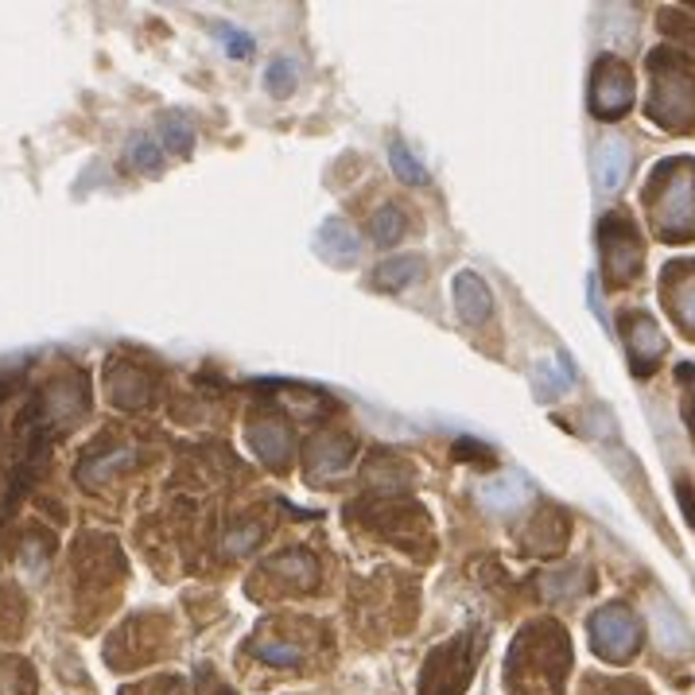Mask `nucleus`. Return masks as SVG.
<instances>
[{"instance_id":"nucleus-1","label":"nucleus","mask_w":695,"mask_h":695,"mask_svg":"<svg viewBox=\"0 0 695 695\" xmlns=\"http://www.w3.org/2000/svg\"><path fill=\"white\" fill-rule=\"evenodd\" d=\"M470 676V646L467 637L439 646L436 653L427 657L424 676H419V695H459L467 687Z\"/></svg>"},{"instance_id":"nucleus-2","label":"nucleus","mask_w":695,"mask_h":695,"mask_svg":"<svg viewBox=\"0 0 695 695\" xmlns=\"http://www.w3.org/2000/svg\"><path fill=\"white\" fill-rule=\"evenodd\" d=\"M591 641H595V653L606 661H626L637 649V621L626 606H606L591 618Z\"/></svg>"},{"instance_id":"nucleus-3","label":"nucleus","mask_w":695,"mask_h":695,"mask_svg":"<svg viewBox=\"0 0 695 695\" xmlns=\"http://www.w3.org/2000/svg\"><path fill=\"white\" fill-rule=\"evenodd\" d=\"M657 222H661V229H669V234H687V229H695V176L692 171H684V176L664 183Z\"/></svg>"},{"instance_id":"nucleus-4","label":"nucleus","mask_w":695,"mask_h":695,"mask_svg":"<svg viewBox=\"0 0 695 695\" xmlns=\"http://www.w3.org/2000/svg\"><path fill=\"white\" fill-rule=\"evenodd\" d=\"M591 105L603 117H618L634 105V78L621 63H603L595 70V90H591Z\"/></svg>"},{"instance_id":"nucleus-5","label":"nucleus","mask_w":695,"mask_h":695,"mask_svg":"<svg viewBox=\"0 0 695 695\" xmlns=\"http://www.w3.org/2000/svg\"><path fill=\"white\" fill-rule=\"evenodd\" d=\"M354 459V444L346 436H318L315 444L307 447V470L311 478H335L350 467Z\"/></svg>"},{"instance_id":"nucleus-6","label":"nucleus","mask_w":695,"mask_h":695,"mask_svg":"<svg viewBox=\"0 0 695 695\" xmlns=\"http://www.w3.org/2000/svg\"><path fill=\"white\" fill-rule=\"evenodd\" d=\"M626 343H629V358L637 361V369H653V361L664 354V335L657 330V323L649 315L626 318Z\"/></svg>"},{"instance_id":"nucleus-7","label":"nucleus","mask_w":695,"mask_h":695,"mask_svg":"<svg viewBox=\"0 0 695 695\" xmlns=\"http://www.w3.org/2000/svg\"><path fill=\"white\" fill-rule=\"evenodd\" d=\"M478 502L490 513H517L528 502V482L520 474H497L478 486Z\"/></svg>"},{"instance_id":"nucleus-8","label":"nucleus","mask_w":695,"mask_h":695,"mask_svg":"<svg viewBox=\"0 0 695 695\" xmlns=\"http://www.w3.org/2000/svg\"><path fill=\"white\" fill-rule=\"evenodd\" d=\"M455 292V311H459L467 323H486L490 311H494V300H490V288L474 277V272H459L451 284Z\"/></svg>"},{"instance_id":"nucleus-9","label":"nucleus","mask_w":695,"mask_h":695,"mask_svg":"<svg viewBox=\"0 0 695 695\" xmlns=\"http://www.w3.org/2000/svg\"><path fill=\"white\" fill-rule=\"evenodd\" d=\"M629 171V152L626 144L618 141V136H606V141H598L595 148V179H598V191L603 194H614L621 187V179H626Z\"/></svg>"},{"instance_id":"nucleus-10","label":"nucleus","mask_w":695,"mask_h":695,"mask_svg":"<svg viewBox=\"0 0 695 695\" xmlns=\"http://www.w3.org/2000/svg\"><path fill=\"white\" fill-rule=\"evenodd\" d=\"M653 113H657V121L680 125V121H687L695 113V90L684 82V78H669V82H661V90H657Z\"/></svg>"},{"instance_id":"nucleus-11","label":"nucleus","mask_w":695,"mask_h":695,"mask_svg":"<svg viewBox=\"0 0 695 695\" xmlns=\"http://www.w3.org/2000/svg\"><path fill=\"white\" fill-rule=\"evenodd\" d=\"M318 253L330 265H350V260H358V234L338 218L323 222V229H318Z\"/></svg>"},{"instance_id":"nucleus-12","label":"nucleus","mask_w":695,"mask_h":695,"mask_svg":"<svg viewBox=\"0 0 695 695\" xmlns=\"http://www.w3.org/2000/svg\"><path fill=\"white\" fill-rule=\"evenodd\" d=\"M249 447L260 455V459L269 462V467H280V462L288 459V447H292V439H288V431L280 424H272V419H260V424L249 427Z\"/></svg>"},{"instance_id":"nucleus-13","label":"nucleus","mask_w":695,"mask_h":695,"mask_svg":"<svg viewBox=\"0 0 695 695\" xmlns=\"http://www.w3.org/2000/svg\"><path fill=\"white\" fill-rule=\"evenodd\" d=\"M133 462H136L133 447H117V451H110V455H93V459H86L82 467H78V478H82L86 486H98V482L113 478L117 470H128Z\"/></svg>"},{"instance_id":"nucleus-14","label":"nucleus","mask_w":695,"mask_h":695,"mask_svg":"<svg viewBox=\"0 0 695 695\" xmlns=\"http://www.w3.org/2000/svg\"><path fill=\"white\" fill-rule=\"evenodd\" d=\"M653 629H657V641H661L664 649H687V641H692L684 621H680V614L672 610L669 603H661V598L653 603Z\"/></svg>"},{"instance_id":"nucleus-15","label":"nucleus","mask_w":695,"mask_h":695,"mask_svg":"<svg viewBox=\"0 0 695 695\" xmlns=\"http://www.w3.org/2000/svg\"><path fill=\"white\" fill-rule=\"evenodd\" d=\"M556 366H560V369H552L548 361H540L537 381H533V385H537V393L545 396V401H548V396H556L571 378H575V361H571L568 354H560V358H556Z\"/></svg>"},{"instance_id":"nucleus-16","label":"nucleus","mask_w":695,"mask_h":695,"mask_svg":"<svg viewBox=\"0 0 695 695\" xmlns=\"http://www.w3.org/2000/svg\"><path fill=\"white\" fill-rule=\"evenodd\" d=\"M416 272H419L416 257H393L378 269V288H385V292H401V288H408L412 280H416Z\"/></svg>"},{"instance_id":"nucleus-17","label":"nucleus","mask_w":695,"mask_h":695,"mask_svg":"<svg viewBox=\"0 0 695 695\" xmlns=\"http://www.w3.org/2000/svg\"><path fill=\"white\" fill-rule=\"evenodd\" d=\"M404 226H408V222H404V210L401 206H381L378 214H373V242L378 245H396L404 237Z\"/></svg>"},{"instance_id":"nucleus-18","label":"nucleus","mask_w":695,"mask_h":695,"mask_svg":"<svg viewBox=\"0 0 695 695\" xmlns=\"http://www.w3.org/2000/svg\"><path fill=\"white\" fill-rule=\"evenodd\" d=\"M389 164H393V171H396V179H404V183H427V171H424V164H419L416 156H412L408 148H404L401 141L389 148Z\"/></svg>"},{"instance_id":"nucleus-19","label":"nucleus","mask_w":695,"mask_h":695,"mask_svg":"<svg viewBox=\"0 0 695 695\" xmlns=\"http://www.w3.org/2000/svg\"><path fill=\"white\" fill-rule=\"evenodd\" d=\"M272 571H284L288 579H295V583H303V586H311L315 583V560H311L307 552H288V556H280L277 563H272Z\"/></svg>"},{"instance_id":"nucleus-20","label":"nucleus","mask_w":695,"mask_h":695,"mask_svg":"<svg viewBox=\"0 0 695 695\" xmlns=\"http://www.w3.org/2000/svg\"><path fill=\"white\" fill-rule=\"evenodd\" d=\"M128 159H133L136 171H156L164 164V148L156 141H148V136H141V141L128 144Z\"/></svg>"},{"instance_id":"nucleus-21","label":"nucleus","mask_w":695,"mask_h":695,"mask_svg":"<svg viewBox=\"0 0 695 695\" xmlns=\"http://www.w3.org/2000/svg\"><path fill=\"white\" fill-rule=\"evenodd\" d=\"M265 82H269L272 98H288V93H292V86H295V67H292V59L269 63V70H265Z\"/></svg>"},{"instance_id":"nucleus-22","label":"nucleus","mask_w":695,"mask_h":695,"mask_svg":"<svg viewBox=\"0 0 695 695\" xmlns=\"http://www.w3.org/2000/svg\"><path fill=\"white\" fill-rule=\"evenodd\" d=\"M214 35L222 40V47L234 55V59H249L253 55V40L245 32H237V27H229V24H214Z\"/></svg>"},{"instance_id":"nucleus-23","label":"nucleus","mask_w":695,"mask_h":695,"mask_svg":"<svg viewBox=\"0 0 695 695\" xmlns=\"http://www.w3.org/2000/svg\"><path fill=\"white\" fill-rule=\"evenodd\" d=\"M164 148H176L179 156H187V152L194 148L191 125H187V121H179V117H171L168 125H164Z\"/></svg>"},{"instance_id":"nucleus-24","label":"nucleus","mask_w":695,"mask_h":695,"mask_svg":"<svg viewBox=\"0 0 695 695\" xmlns=\"http://www.w3.org/2000/svg\"><path fill=\"white\" fill-rule=\"evenodd\" d=\"M257 657L265 664H295L300 661V649L288 646V641H265V646H257Z\"/></svg>"},{"instance_id":"nucleus-25","label":"nucleus","mask_w":695,"mask_h":695,"mask_svg":"<svg viewBox=\"0 0 695 695\" xmlns=\"http://www.w3.org/2000/svg\"><path fill=\"white\" fill-rule=\"evenodd\" d=\"M676 311H680V318H684V327H692V330H695V277L680 284V292H676Z\"/></svg>"},{"instance_id":"nucleus-26","label":"nucleus","mask_w":695,"mask_h":695,"mask_svg":"<svg viewBox=\"0 0 695 695\" xmlns=\"http://www.w3.org/2000/svg\"><path fill=\"white\" fill-rule=\"evenodd\" d=\"M257 540H260V528H249V533H234V537H226V548L229 552H249Z\"/></svg>"}]
</instances>
